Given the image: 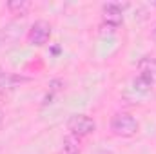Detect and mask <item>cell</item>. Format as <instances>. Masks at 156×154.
<instances>
[{"mask_svg": "<svg viewBox=\"0 0 156 154\" xmlns=\"http://www.w3.org/2000/svg\"><path fill=\"white\" fill-rule=\"evenodd\" d=\"M156 82V58L153 56H144L138 62V75L133 80L134 91L147 93Z\"/></svg>", "mask_w": 156, "mask_h": 154, "instance_id": "6da1fadb", "label": "cell"}, {"mask_svg": "<svg viewBox=\"0 0 156 154\" xmlns=\"http://www.w3.org/2000/svg\"><path fill=\"white\" fill-rule=\"evenodd\" d=\"M111 131L113 134H116L120 138H131L138 132L140 125H138V120L129 113H116V114L111 118Z\"/></svg>", "mask_w": 156, "mask_h": 154, "instance_id": "7a4b0ae2", "label": "cell"}, {"mask_svg": "<svg viewBox=\"0 0 156 154\" xmlns=\"http://www.w3.org/2000/svg\"><path fill=\"white\" fill-rule=\"evenodd\" d=\"M67 131L76 140L78 138H85V136H89V134H93L96 131V123L87 114H73L67 120Z\"/></svg>", "mask_w": 156, "mask_h": 154, "instance_id": "3957f363", "label": "cell"}, {"mask_svg": "<svg viewBox=\"0 0 156 154\" xmlns=\"http://www.w3.org/2000/svg\"><path fill=\"white\" fill-rule=\"evenodd\" d=\"M102 20L107 27L111 29H116L122 26L123 22V5L122 4H116V2H109V4H104L102 7Z\"/></svg>", "mask_w": 156, "mask_h": 154, "instance_id": "277c9868", "label": "cell"}, {"mask_svg": "<svg viewBox=\"0 0 156 154\" xmlns=\"http://www.w3.org/2000/svg\"><path fill=\"white\" fill-rule=\"evenodd\" d=\"M49 38H51V24L45 20H37L27 33V40L31 45H44Z\"/></svg>", "mask_w": 156, "mask_h": 154, "instance_id": "5b68a950", "label": "cell"}, {"mask_svg": "<svg viewBox=\"0 0 156 154\" xmlns=\"http://www.w3.org/2000/svg\"><path fill=\"white\" fill-rule=\"evenodd\" d=\"M24 82V78L16 76V75H11L7 73L4 67H0V91H7V89H13L16 87V83Z\"/></svg>", "mask_w": 156, "mask_h": 154, "instance_id": "8992f818", "label": "cell"}, {"mask_svg": "<svg viewBox=\"0 0 156 154\" xmlns=\"http://www.w3.org/2000/svg\"><path fill=\"white\" fill-rule=\"evenodd\" d=\"M7 9H9L13 15L26 16L27 11L31 9V2H27V0H11V2H7Z\"/></svg>", "mask_w": 156, "mask_h": 154, "instance_id": "52a82bcc", "label": "cell"}, {"mask_svg": "<svg viewBox=\"0 0 156 154\" xmlns=\"http://www.w3.org/2000/svg\"><path fill=\"white\" fill-rule=\"evenodd\" d=\"M60 154H80L75 136H67V138L64 140V147H62V152Z\"/></svg>", "mask_w": 156, "mask_h": 154, "instance_id": "ba28073f", "label": "cell"}, {"mask_svg": "<svg viewBox=\"0 0 156 154\" xmlns=\"http://www.w3.org/2000/svg\"><path fill=\"white\" fill-rule=\"evenodd\" d=\"M2 125H4V113H2V109H0V129H2Z\"/></svg>", "mask_w": 156, "mask_h": 154, "instance_id": "9c48e42d", "label": "cell"}, {"mask_svg": "<svg viewBox=\"0 0 156 154\" xmlns=\"http://www.w3.org/2000/svg\"><path fill=\"white\" fill-rule=\"evenodd\" d=\"M153 40H154V42H156V27H154V29H153Z\"/></svg>", "mask_w": 156, "mask_h": 154, "instance_id": "30bf717a", "label": "cell"}, {"mask_svg": "<svg viewBox=\"0 0 156 154\" xmlns=\"http://www.w3.org/2000/svg\"><path fill=\"white\" fill-rule=\"evenodd\" d=\"M153 5H154V7H156V2H154V4H153Z\"/></svg>", "mask_w": 156, "mask_h": 154, "instance_id": "8fae6325", "label": "cell"}]
</instances>
